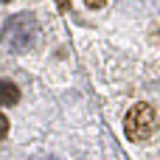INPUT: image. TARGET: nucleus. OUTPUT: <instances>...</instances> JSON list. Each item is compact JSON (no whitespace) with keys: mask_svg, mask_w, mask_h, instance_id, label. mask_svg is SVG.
I'll list each match as a JSON object with an SVG mask.
<instances>
[{"mask_svg":"<svg viewBox=\"0 0 160 160\" xmlns=\"http://www.w3.org/2000/svg\"><path fill=\"white\" fill-rule=\"evenodd\" d=\"M158 127V115L149 104H135L127 112V135L129 141H146Z\"/></svg>","mask_w":160,"mask_h":160,"instance_id":"2","label":"nucleus"},{"mask_svg":"<svg viewBox=\"0 0 160 160\" xmlns=\"http://www.w3.org/2000/svg\"><path fill=\"white\" fill-rule=\"evenodd\" d=\"M17 98H20V90L11 82H0V104L11 107V104H17Z\"/></svg>","mask_w":160,"mask_h":160,"instance_id":"3","label":"nucleus"},{"mask_svg":"<svg viewBox=\"0 0 160 160\" xmlns=\"http://www.w3.org/2000/svg\"><path fill=\"white\" fill-rule=\"evenodd\" d=\"M34 160H56V158H34Z\"/></svg>","mask_w":160,"mask_h":160,"instance_id":"7","label":"nucleus"},{"mask_svg":"<svg viewBox=\"0 0 160 160\" xmlns=\"http://www.w3.org/2000/svg\"><path fill=\"white\" fill-rule=\"evenodd\" d=\"M3 3H11V0H3Z\"/></svg>","mask_w":160,"mask_h":160,"instance_id":"8","label":"nucleus"},{"mask_svg":"<svg viewBox=\"0 0 160 160\" xmlns=\"http://www.w3.org/2000/svg\"><path fill=\"white\" fill-rule=\"evenodd\" d=\"M6 132H8V118L0 112V138H6Z\"/></svg>","mask_w":160,"mask_h":160,"instance_id":"4","label":"nucleus"},{"mask_svg":"<svg viewBox=\"0 0 160 160\" xmlns=\"http://www.w3.org/2000/svg\"><path fill=\"white\" fill-rule=\"evenodd\" d=\"M84 3H87V6H90V8H101V6H104V3H107V0H84Z\"/></svg>","mask_w":160,"mask_h":160,"instance_id":"5","label":"nucleus"},{"mask_svg":"<svg viewBox=\"0 0 160 160\" xmlns=\"http://www.w3.org/2000/svg\"><path fill=\"white\" fill-rule=\"evenodd\" d=\"M56 6H59V11H68L70 8V0H56Z\"/></svg>","mask_w":160,"mask_h":160,"instance_id":"6","label":"nucleus"},{"mask_svg":"<svg viewBox=\"0 0 160 160\" xmlns=\"http://www.w3.org/2000/svg\"><path fill=\"white\" fill-rule=\"evenodd\" d=\"M37 34H39L37 17L22 11V14L8 17V22L3 25V45L8 51H14V53H22V51H28L37 42Z\"/></svg>","mask_w":160,"mask_h":160,"instance_id":"1","label":"nucleus"}]
</instances>
